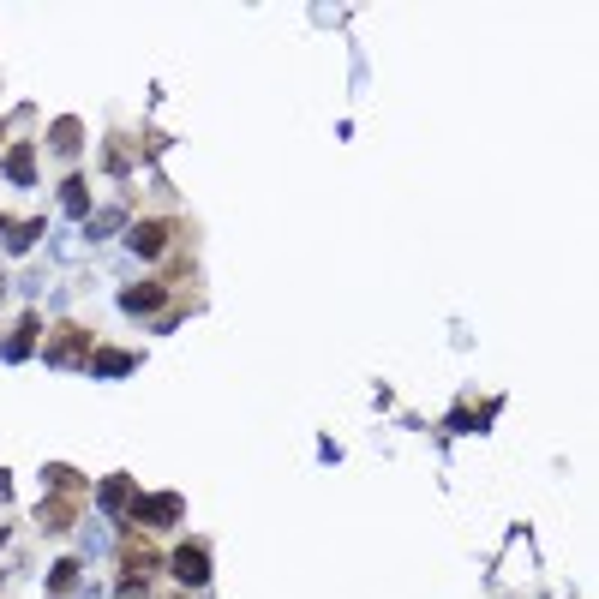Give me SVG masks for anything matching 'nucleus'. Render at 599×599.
Instances as JSON below:
<instances>
[{
  "mask_svg": "<svg viewBox=\"0 0 599 599\" xmlns=\"http://www.w3.org/2000/svg\"><path fill=\"white\" fill-rule=\"evenodd\" d=\"M30 342H36V312H30V318H18V330L0 342V354H6V360H24V354H30Z\"/></svg>",
  "mask_w": 599,
  "mask_h": 599,
  "instance_id": "nucleus-10",
  "label": "nucleus"
},
{
  "mask_svg": "<svg viewBox=\"0 0 599 599\" xmlns=\"http://www.w3.org/2000/svg\"><path fill=\"white\" fill-rule=\"evenodd\" d=\"M0 546H6V528H0Z\"/></svg>",
  "mask_w": 599,
  "mask_h": 599,
  "instance_id": "nucleus-18",
  "label": "nucleus"
},
{
  "mask_svg": "<svg viewBox=\"0 0 599 599\" xmlns=\"http://www.w3.org/2000/svg\"><path fill=\"white\" fill-rule=\"evenodd\" d=\"M6 498H12V474L0 468V504H6Z\"/></svg>",
  "mask_w": 599,
  "mask_h": 599,
  "instance_id": "nucleus-16",
  "label": "nucleus"
},
{
  "mask_svg": "<svg viewBox=\"0 0 599 599\" xmlns=\"http://www.w3.org/2000/svg\"><path fill=\"white\" fill-rule=\"evenodd\" d=\"M42 240V216H30V222H12L6 228V252H30Z\"/></svg>",
  "mask_w": 599,
  "mask_h": 599,
  "instance_id": "nucleus-11",
  "label": "nucleus"
},
{
  "mask_svg": "<svg viewBox=\"0 0 599 599\" xmlns=\"http://www.w3.org/2000/svg\"><path fill=\"white\" fill-rule=\"evenodd\" d=\"M168 570H174V582H180V588H204V582H210V552H204L198 540H186V546H174Z\"/></svg>",
  "mask_w": 599,
  "mask_h": 599,
  "instance_id": "nucleus-2",
  "label": "nucleus"
},
{
  "mask_svg": "<svg viewBox=\"0 0 599 599\" xmlns=\"http://www.w3.org/2000/svg\"><path fill=\"white\" fill-rule=\"evenodd\" d=\"M78 132H84V126H78V120H60V126H54V138H48V144H54V150H60V156H72V150H78Z\"/></svg>",
  "mask_w": 599,
  "mask_h": 599,
  "instance_id": "nucleus-13",
  "label": "nucleus"
},
{
  "mask_svg": "<svg viewBox=\"0 0 599 599\" xmlns=\"http://www.w3.org/2000/svg\"><path fill=\"white\" fill-rule=\"evenodd\" d=\"M6 228H12V222H6V216H0V240H6Z\"/></svg>",
  "mask_w": 599,
  "mask_h": 599,
  "instance_id": "nucleus-17",
  "label": "nucleus"
},
{
  "mask_svg": "<svg viewBox=\"0 0 599 599\" xmlns=\"http://www.w3.org/2000/svg\"><path fill=\"white\" fill-rule=\"evenodd\" d=\"M126 516H132L138 528H168V522L180 516V492H150V498L138 492V498L126 504ZM126 516H120V522H126Z\"/></svg>",
  "mask_w": 599,
  "mask_h": 599,
  "instance_id": "nucleus-1",
  "label": "nucleus"
},
{
  "mask_svg": "<svg viewBox=\"0 0 599 599\" xmlns=\"http://www.w3.org/2000/svg\"><path fill=\"white\" fill-rule=\"evenodd\" d=\"M0 174H6V186H36V144H12L0 156Z\"/></svg>",
  "mask_w": 599,
  "mask_h": 599,
  "instance_id": "nucleus-5",
  "label": "nucleus"
},
{
  "mask_svg": "<svg viewBox=\"0 0 599 599\" xmlns=\"http://www.w3.org/2000/svg\"><path fill=\"white\" fill-rule=\"evenodd\" d=\"M90 366H96V378H126V372L138 366V354H120V348H96V354H90Z\"/></svg>",
  "mask_w": 599,
  "mask_h": 599,
  "instance_id": "nucleus-8",
  "label": "nucleus"
},
{
  "mask_svg": "<svg viewBox=\"0 0 599 599\" xmlns=\"http://www.w3.org/2000/svg\"><path fill=\"white\" fill-rule=\"evenodd\" d=\"M114 228H120V210H102V216H96V222H90L84 234H90V240H108Z\"/></svg>",
  "mask_w": 599,
  "mask_h": 599,
  "instance_id": "nucleus-15",
  "label": "nucleus"
},
{
  "mask_svg": "<svg viewBox=\"0 0 599 599\" xmlns=\"http://www.w3.org/2000/svg\"><path fill=\"white\" fill-rule=\"evenodd\" d=\"M60 204H66V216H72V222H84V210H90V186H84V174H66Z\"/></svg>",
  "mask_w": 599,
  "mask_h": 599,
  "instance_id": "nucleus-9",
  "label": "nucleus"
},
{
  "mask_svg": "<svg viewBox=\"0 0 599 599\" xmlns=\"http://www.w3.org/2000/svg\"><path fill=\"white\" fill-rule=\"evenodd\" d=\"M96 552H108V522H102V516L84 522V558H96Z\"/></svg>",
  "mask_w": 599,
  "mask_h": 599,
  "instance_id": "nucleus-14",
  "label": "nucleus"
},
{
  "mask_svg": "<svg viewBox=\"0 0 599 599\" xmlns=\"http://www.w3.org/2000/svg\"><path fill=\"white\" fill-rule=\"evenodd\" d=\"M78 570H84L78 558H60V564H54V576H48V594H54V599H66L72 588H78Z\"/></svg>",
  "mask_w": 599,
  "mask_h": 599,
  "instance_id": "nucleus-12",
  "label": "nucleus"
},
{
  "mask_svg": "<svg viewBox=\"0 0 599 599\" xmlns=\"http://www.w3.org/2000/svg\"><path fill=\"white\" fill-rule=\"evenodd\" d=\"M162 306H168V288H162V282H138V288L120 294V312H162Z\"/></svg>",
  "mask_w": 599,
  "mask_h": 599,
  "instance_id": "nucleus-7",
  "label": "nucleus"
},
{
  "mask_svg": "<svg viewBox=\"0 0 599 599\" xmlns=\"http://www.w3.org/2000/svg\"><path fill=\"white\" fill-rule=\"evenodd\" d=\"M84 354H90V336H84V330H60V336H54V342L42 348V360H48L54 372H66V366H78Z\"/></svg>",
  "mask_w": 599,
  "mask_h": 599,
  "instance_id": "nucleus-4",
  "label": "nucleus"
},
{
  "mask_svg": "<svg viewBox=\"0 0 599 599\" xmlns=\"http://www.w3.org/2000/svg\"><path fill=\"white\" fill-rule=\"evenodd\" d=\"M126 246H132L138 258H162V252H168V222H156V216L138 222V228L126 234Z\"/></svg>",
  "mask_w": 599,
  "mask_h": 599,
  "instance_id": "nucleus-6",
  "label": "nucleus"
},
{
  "mask_svg": "<svg viewBox=\"0 0 599 599\" xmlns=\"http://www.w3.org/2000/svg\"><path fill=\"white\" fill-rule=\"evenodd\" d=\"M132 498H138V486H132V474H108V480L96 486V516H102V522H120Z\"/></svg>",
  "mask_w": 599,
  "mask_h": 599,
  "instance_id": "nucleus-3",
  "label": "nucleus"
}]
</instances>
